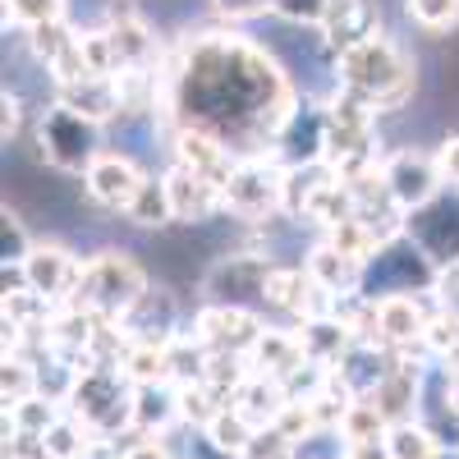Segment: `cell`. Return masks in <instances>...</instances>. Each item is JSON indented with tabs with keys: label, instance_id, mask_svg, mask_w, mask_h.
<instances>
[{
	"label": "cell",
	"instance_id": "21",
	"mask_svg": "<svg viewBox=\"0 0 459 459\" xmlns=\"http://www.w3.org/2000/svg\"><path fill=\"white\" fill-rule=\"evenodd\" d=\"M303 363H308V350H303V340H299L294 326H266L262 340L253 344V354H248V368L262 372V377H276L281 386Z\"/></svg>",
	"mask_w": 459,
	"mask_h": 459
},
{
	"label": "cell",
	"instance_id": "14",
	"mask_svg": "<svg viewBox=\"0 0 459 459\" xmlns=\"http://www.w3.org/2000/svg\"><path fill=\"white\" fill-rule=\"evenodd\" d=\"M272 157L290 166H322L326 161V101H299L285 129L272 143Z\"/></svg>",
	"mask_w": 459,
	"mask_h": 459
},
{
	"label": "cell",
	"instance_id": "32",
	"mask_svg": "<svg viewBox=\"0 0 459 459\" xmlns=\"http://www.w3.org/2000/svg\"><path fill=\"white\" fill-rule=\"evenodd\" d=\"M69 19V0H5V28L28 32L37 23Z\"/></svg>",
	"mask_w": 459,
	"mask_h": 459
},
{
	"label": "cell",
	"instance_id": "39",
	"mask_svg": "<svg viewBox=\"0 0 459 459\" xmlns=\"http://www.w3.org/2000/svg\"><path fill=\"white\" fill-rule=\"evenodd\" d=\"M326 5H331V0H276V19H281V23H294V28H313V32H317Z\"/></svg>",
	"mask_w": 459,
	"mask_h": 459
},
{
	"label": "cell",
	"instance_id": "7",
	"mask_svg": "<svg viewBox=\"0 0 459 459\" xmlns=\"http://www.w3.org/2000/svg\"><path fill=\"white\" fill-rule=\"evenodd\" d=\"M276 272V257L266 248H239V253H221L207 272H203V303H244V308L262 313L266 281Z\"/></svg>",
	"mask_w": 459,
	"mask_h": 459
},
{
	"label": "cell",
	"instance_id": "3",
	"mask_svg": "<svg viewBox=\"0 0 459 459\" xmlns=\"http://www.w3.org/2000/svg\"><path fill=\"white\" fill-rule=\"evenodd\" d=\"M134 395H138V386L125 368L83 363L69 386L65 413L79 418L101 446H125L134 437Z\"/></svg>",
	"mask_w": 459,
	"mask_h": 459
},
{
	"label": "cell",
	"instance_id": "35",
	"mask_svg": "<svg viewBox=\"0 0 459 459\" xmlns=\"http://www.w3.org/2000/svg\"><path fill=\"white\" fill-rule=\"evenodd\" d=\"M423 344H428V354H432L437 363H455V359H459V317L446 313V308H437V317H432Z\"/></svg>",
	"mask_w": 459,
	"mask_h": 459
},
{
	"label": "cell",
	"instance_id": "17",
	"mask_svg": "<svg viewBox=\"0 0 459 459\" xmlns=\"http://www.w3.org/2000/svg\"><path fill=\"white\" fill-rule=\"evenodd\" d=\"M120 326L129 331L134 344H170L179 331H188L184 326V303L166 285H147V294L120 317Z\"/></svg>",
	"mask_w": 459,
	"mask_h": 459
},
{
	"label": "cell",
	"instance_id": "5",
	"mask_svg": "<svg viewBox=\"0 0 459 459\" xmlns=\"http://www.w3.org/2000/svg\"><path fill=\"white\" fill-rule=\"evenodd\" d=\"M152 276H147V266L125 253V248H101L83 262V281L79 290H74V308H88L97 317H110V322H120L134 303L147 294Z\"/></svg>",
	"mask_w": 459,
	"mask_h": 459
},
{
	"label": "cell",
	"instance_id": "1",
	"mask_svg": "<svg viewBox=\"0 0 459 459\" xmlns=\"http://www.w3.org/2000/svg\"><path fill=\"white\" fill-rule=\"evenodd\" d=\"M299 101L285 65L266 47L207 28L166 51L157 125H194L230 143L239 157H272V143Z\"/></svg>",
	"mask_w": 459,
	"mask_h": 459
},
{
	"label": "cell",
	"instance_id": "28",
	"mask_svg": "<svg viewBox=\"0 0 459 459\" xmlns=\"http://www.w3.org/2000/svg\"><path fill=\"white\" fill-rule=\"evenodd\" d=\"M79 42V28H74L69 19H56V23H37V28H28L23 32V47H28V56L42 65L47 74L65 60V51Z\"/></svg>",
	"mask_w": 459,
	"mask_h": 459
},
{
	"label": "cell",
	"instance_id": "15",
	"mask_svg": "<svg viewBox=\"0 0 459 459\" xmlns=\"http://www.w3.org/2000/svg\"><path fill=\"white\" fill-rule=\"evenodd\" d=\"M170 161L175 166H188L194 175H203V179H212V184H230V175H235V166H239V152L230 147V143H221L216 134H207V129H194V125H175L170 129Z\"/></svg>",
	"mask_w": 459,
	"mask_h": 459
},
{
	"label": "cell",
	"instance_id": "19",
	"mask_svg": "<svg viewBox=\"0 0 459 459\" xmlns=\"http://www.w3.org/2000/svg\"><path fill=\"white\" fill-rule=\"evenodd\" d=\"M166 188H170V207H175V225H207L216 216H225V188L194 175L188 166H166Z\"/></svg>",
	"mask_w": 459,
	"mask_h": 459
},
{
	"label": "cell",
	"instance_id": "9",
	"mask_svg": "<svg viewBox=\"0 0 459 459\" xmlns=\"http://www.w3.org/2000/svg\"><path fill=\"white\" fill-rule=\"evenodd\" d=\"M188 326H194V335L212 354L248 359L253 344L262 340V331L272 322H266V313H257V308H244V303H198V313H194Z\"/></svg>",
	"mask_w": 459,
	"mask_h": 459
},
{
	"label": "cell",
	"instance_id": "8",
	"mask_svg": "<svg viewBox=\"0 0 459 459\" xmlns=\"http://www.w3.org/2000/svg\"><path fill=\"white\" fill-rule=\"evenodd\" d=\"M432 285H437V262L418 248L409 235L381 244L368 257L363 294H372V299H386V294H432Z\"/></svg>",
	"mask_w": 459,
	"mask_h": 459
},
{
	"label": "cell",
	"instance_id": "2",
	"mask_svg": "<svg viewBox=\"0 0 459 459\" xmlns=\"http://www.w3.org/2000/svg\"><path fill=\"white\" fill-rule=\"evenodd\" d=\"M335 83L359 92L377 115H395L413 101L418 92V60L413 51H404L391 32H377L368 42H359L354 51H344L331 60Z\"/></svg>",
	"mask_w": 459,
	"mask_h": 459
},
{
	"label": "cell",
	"instance_id": "22",
	"mask_svg": "<svg viewBox=\"0 0 459 459\" xmlns=\"http://www.w3.org/2000/svg\"><path fill=\"white\" fill-rule=\"evenodd\" d=\"M179 423V386L175 381H147L134 395V432L143 437H170Z\"/></svg>",
	"mask_w": 459,
	"mask_h": 459
},
{
	"label": "cell",
	"instance_id": "20",
	"mask_svg": "<svg viewBox=\"0 0 459 459\" xmlns=\"http://www.w3.org/2000/svg\"><path fill=\"white\" fill-rule=\"evenodd\" d=\"M303 266H308V276L331 294V299H344V294H363V281H368V262L335 248L331 239L317 235V244L303 253Z\"/></svg>",
	"mask_w": 459,
	"mask_h": 459
},
{
	"label": "cell",
	"instance_id": "6",
	"mask_svg": "<svg viewBox=\"0 0 459 459\" xmlns=\"http://www.w3.org/2000/svg\"><path fill=\"white\" fill-rule=\"evenodd\" d=\"M225 216L244 225H272L285 216V166L276 157H239L225 184Z\"/></svg>",
	"mask_w": 459,
	"mask_h": 459
},
{
	"label": "cell",
	"instance_id": "33",
	"mask_svg": "<svg viewBox=\"0 0 459 459\" xmlns=\"http://www.w3.org/2000/svg\"><path fill=\"white\" fill-rule=\"evenodd\" d=\"M404 10H409L413 28H423L432 37L459 28V0H404Z\"/></svg>",
	"mask_w": 459,
	"mask_h": 459
},
{
	"label": "cell",
	"instance_id": "41",
	"mask_svg": "<svg viewBox=\"0 0 459 459\" xmlns=\"http://www.w3.org/2000/svg\"><path fill=\"white\" fill-rule=\"evenodd\" d=\"M0 106H5V115H0V134H5V143L10 138H19V129H23V97H19V88H5L0 92Z\"/></svg>",
	"mask_w": 459,
	"mask_h": 459
},
{
	"label": "cell",
	"instance_id": "12",
	"mask_svg": "<svg viewBox=\"0 0 459 459\" xmlns=\"http://www.w3.org/2000/svg\"><path fill=\"white\" fill-rule=\"evenodd\" d=\"M143 179H147V166L134 157V152H115V147H106L101 157L83 170L79 184H83V194H88L92 207H101V212H120V216H125Z\"/></svg>",
	"mask_w": 459,
	"mask_h": 459
},
{
	"label": "cell",
	"instance_id": "37",
	"mask_svg": "<svg viewBox=\"0 0 459 459\" xmlns=\"http://www.w3.org/2000/svg\"><path fill=\"white\" fill-rule=\"evenodd\" d=\"M212 10L225 23H257L266 14H276V0H212Z\"/></svg>",
	"mask_w": 459,
	"mask_h": 459
},
{
	"label": "cell",
	"instance_id": "27",
	"mask_svg": "<svg viewBox=\"0 0 459 459\" xmlns=\"http://www.w3.org/2000/svg\"><path fill=\"white\" fill-rule=\"evenodd\" d=\"M207 368H212V350L194 335V326L179 331L170 344H166V372L175 386H194V381H207Z\"/></svg>",
	"mask_w": 459,
	"mask_h": 459
},
{
	"label": "cell",
	"instance_id": "43",
	"mask_svg": "<svg viewBox=\"0 0 459 459\" xmlns=\"http://www.w3.org/2000/svg\"><path fill=\"white\" fill-rule=\"evenodd\" d=\"M344 459H391V446H386V437L381 441H354Z\"/></svg>",
	"mask_w": 459,
	"mask_h": 459
},
{
	"label": "cell",
	"instance_id": "25",
	"mask_svg": "<svg viewBox=\"0 0 459 459\" xmlns=\"http://www.w3.org/2000/svg\"><path fill=\"white\" fill-rule=\"evenodd\" d=\"M294 331H299V340H303V350H308V359L322 363V368H335L344 354H350V344H354V331L344 326L335 313L303 317V322H294Z\"/></svg>",
	"mask_w": 459,
	"mask_h": 459
},
{
	"label": "cell",
	"instance_id": "38",
	"mask_svg": "<svg viewBox=\"0 0 459 459\" xmlns=\"http://www.w3.org/2000/svg\"><path fill=\"white\" fill-rule=\"evenodd\" d=\"M115 455L120 459H184L170 446V437H143V432H134L125 446H115Z\"/></svg>",
	"mask_w": 459,
	"mask_h": 459
},
{
	"label": "cell",
	"instance_id": "10",
	"mask_svg": "<svg viewBox=\"0 0 459 459\" xmlns=\"http://www.w3.org/2000/svg\"><path fill=\"white\" fill-rule=\"evenodd\" d=\"M381 179L391 184V194L404 212H418L446 188L441 166H437V147H395V152H386V157H381Z\"/></svg>",
	"mask_w": 459,
	"mask_h": 459
},
{
	"label": "cell",
	"instance_id": "34",
	"mask_svg": "<svg viewBox=\"0 0 459 459\" xmlns=\"http://www.w3.org/2000/svg\"><path fill=\"white\" fill-rule=\"evenodd\" d=\"M32 235L23 230V216L14 207L0 212V266H23V257L32 253Z\"/></svg>",
	"mask_w": 459,
	"mask_h": 459
},
{
	"label": "cell",
	"instance_id": "29",
	"mask_svg": "<svg viewBox=\"0 0 459 459\" xmlns=\"http://www.w3.org/2000/svg\"><path fill=\"white\" fill-rule=\"evenodd\" d=\"M42 450H47V459H88L92 450H101V441L74 413H60V423L42 437Z\"/></svg>",
	"mask_w": 459,
	"mask_h": 459
},
{
	"label": "cell",
	"instance_id": "4",
	"mask_svg": "<svg viewBox=\"0 0 459 459\" xmlns=\"http://www.w3.org/2000/svg\"><path fill=\"white\" fill-rule=\"evenodd\" d=\"M101 134H106V125L88 120V115H79L74 106H65L56 97L37 110V125H32L37 157H42L56 175H74V179H83V170L106 152Z\"/></svg>",
	"mask_w": 459,
	"mask_h": 459
},
{
	"label": "cell",
	"instance_id": "42",
	"mask_svg": "<svg viewBox=\"0 0 459 459\" xmlns=\"http://www.w3.org/2000/svg\"><path fill=\"white\" fill-rule=\"evenodd\" d=\"M437 166H441L446 188H459V134H446L437 143Z\"/></svg>",
	"mask_w": 459,
	"mask_h": 459
},
{
	"label": "cell",
	"instance_id": "13",
	"mask_svg": "<svg viewBox=\"0 0 459 459\" xmlns=\"http://www.w3.org/2000/svg\"><path fill=\"white\" fill-rule=\"evenodd\" d=\"M404 235L423 248L437 266L459 262V188H441L432 203L409 212Z\"/></svg>",
	"mask_w": 459,
	"mask_h": 459
},
{
	"label": "cell",
	"instance_id": "30",
	"mask_svg": "<svg viewBox=\"0 0 459 459\" xmlns=\"http://www.w3.org/2000/svg\"><path fill=\"white\" fill-rule=\"evenodd\" d=\"M386 446H391V459H441V455H450V450L437 441V432H432L428 423H418V418H409V423H395V428L386 432Z\"/></svg>",
	"mask_w": 459,
	"mask_h": 459
},
{
	"label": "cell",
	"instance_id": "45",
	"mask_svg": "<svg viewBox=\"0 0 459 459\" xmlns=\"http://www.w3.org/2000/svg\"><path fill=\"white\" fill-rule=\"evenodd\" d=\"M441 459H459V455H455V450H450V455H441Z\"/></svg>",
	"mask_w": 459,
	"mask_h": 459
},
{
	"label": "cell",
	"instance_id": "18",
	"mask_svg": "<svg viewBox=\"0 0 459 459\" xmlns=\"http://www.w3.org/2000/svg\"><path fill=\"white\" fill-rule=\"evenodd\" d=\"M437 317L432 294H386L377 299V322H381V344L391 350H418Z\"/></svg>",
	"mask_w": 459,
	"mask_h": 459
},
{
	"label": "cell",
	"instance_id": "44",
	"mask_svg": "<svg viewBox=\"0 0 459 459\" xmlns=\"http://www.w3.org/2000/svg\"><path fill=\"white\" fill-rule=\"evenodd\" d=\"M88 459H120V455H115V446H101V450H92Z\"/></svg>",
	"mask_w": 459,
	"mask_h": 459
},
{
	"label": "cell",
	"instance_id": "16",
	"mask_svg": "<svg viewBox=\"0 0 459 459\" xmlns=\"http://www.w3.org/2000/svg\"><path fill=\"white\" fill-rule=\"evenodd\" d=\"M381 32V5L377 0H331L322 23H317V42L335 60L344 51H354L359 42Z\"/></svg>",
	"mask_w": 459,
	"mask_h": 459
},
{
	"label": "cell",
	"instance_id": "40",
	"mask_svg": "<svg viewBox=\"0 0 459 459\" xmlns=\"http://www.w3.org/2000/svg\"><path fill=\"white\" fill-rule=\"evenodd\" d=\"M432 299H437V308L455 313L459 317V262L450 266H437V285H432Z\"/></svg>",
	"mask_w": 459,
	"mask_h": 459
},
{
	"label": "cell",
	"instance_id": "24",
	"mask_svg": "<svg viewBox=\"0 0 459 459\" xmlns=\"http://www.w3.org/2000/svg\"><path fill=\"white\" fill-rule=\"evenodd\" d=\"M56 101L74 106L79 115H88V120H97L106 129L115 120H125V97H120V83H115V79H83V83L56 88Z\"/></svg>",
	"mask_w": 459,
	"mask_h": 459
},
{
	"label": "cell",
	"instance_id": "36",
	"mask_svg": "<svg viewBox=\"0 0 459 459\" xmlns=\"http://www.w3.org/2000/svg\"><path fill=\"white\" fill-rule=\"evenodd\" d=\"M294 446H299V441L272 423V428H257V437L248 441L244 459H294Z\"/></svg>",
	"mask_w": 459,
	"mask_h": 459
},
{
	"label": "cell",
	"instance_id": "26",
	"mask_svg": "<svg viewBox=\"0 0 459 459\" xmlns=\"http://www.w3.org/2000/svg\"><path fill=\"white\" fill-rule=\"evenodd\" d=\"M125 221L138 225V230H166V225H175L170 188H166V175H161V170H147V179L138 184V194H134Z\"/></svg>",
	"mask_w": 459,
	"mask_h": 459
},
{
	"label": "cell",
	"instance_id": "31",
	"mask_svg": "<svg viewBox=\"0 0 459 459\" xmlns=\"http://www.w3.org/2000/svg\"><path fill=\"white\" fill-rule=\"evenodd\" d=\"M37 395V359L28 354H5V368H0V404H19Z\"/></svg>",
	"mask_w": 459,
	"mask_h": 459
},
{
	"label": "cell",
	"instance_id": "11",
	"mask_svg": "<svg viewBox=\"0 0 459 459\" xmlns=\"http://www.w3.org/2000/svg\"><path fill=\"white\" fill-rule=\"evenodd\" d=\"M83 262L88 257H79L74 248H65L56 239H37L19 272H23L32 294H42L51 308H65L74 299V290H79V281H83Z\"/></svg>",
	"mask_w": 459,
	"mask_h": 459
},
{
	"label": "cell",
	"instance_id": "23",
	"mask_svg": "<svg viewBox=\"0 0 459 459\" xmlns=\"http://www.w3.org/2000/svg\"><path fill=\"white\" fill-rule=\"evenodd\" d=\"M194 437L203 441L207 459H244L248 441L257 437V423H253L239 404H221L216 418H212L203 432H194Z\"/></svg>",
	"mask_w": 459,
	"mask_h": 459
}]
</instances>
